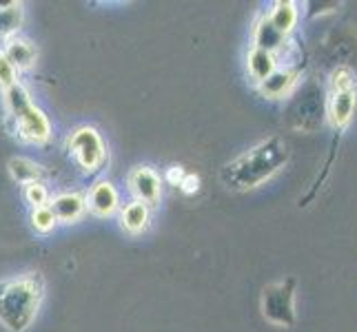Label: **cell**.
Segmentation results:
<instances>
[{
  "label": "cell",
  "instance_id": "ffe728a7",
  "mask_svg": "<svg viewBox=\"0 0 357 332\" xmlns=\"http://www.w3.org/2000/svg\"><path fill=\"white\" fill-rule=\"evenodd\" d=\"M331 87L333 91H349L355 89V73L349 67H337L331 76Z\"/></svg>",
  "mask_w": 357,
  "mask_h": 332
},
{
  "label": "cell",
  "instance_id": "e0dca14e",
  "mask_svg": "<svg viewBox=\"0 0 357 332\" xmlns=\"http://www.w3.org/2000/svg\"><path fill=\"white\" fill-rule=\"evenodd\" d=\"M22 24V5L9 3L0 7V38H14Z\"/></svg>",
  "mask_w": 357,
  "mask_h": 332
},
{
  "label": "cell",
  "instance_id": "8992f818",
  "mask_svg": "<svg viewBox=\"0 0 357 332\" xmlns=\"http://www.w3.org/2000/svg\"><path fill=\"white\" fill-rule=\"evenodd\" d=\"M129 191L135 195V202L151 206L162 198V180L151 166H135L129 173Z\"/></svg>",
  "mask_w": 357,
  "mask_h": 332
},
{
  "label": "cell",
  "instance_id": "5bb4252c",
  "mask_svg": "<svg viewBox=\"0 0 357 332\" xmlns=\"http://www.w3.org/2000/svg\"><path fill=\"white\" fill-rule=\"evenodd\" d=\"M268 20L287 38L295 24H298V5L291 3V0H280V3H275L273 9H271Z\"/></svg>",
  "mask_w": 357,
  "mask_h": 332
},
{
  "label": "cell",
  "instance_id": "7a4b0ae2",
  "mask_svg": "<svg viewBox=\"0 0 357 332\" xmlns=\"http://www.w3.org/2000/svg\"><path fill=\"white\" fill-rule=\"evenodd\" d=\"M45 297L40 275H22L0 281V324L9 332H27Z\"/></svg>",
  "mask_w": 357,
  "mask_h": 332
},
{
  "label": "cell",
  "instance_id": "ba28073f",
  "mask_svg": "<svg viewBox=\"0 0 357 332\" xmlns=\"http://www.w3.org/2000/svg\"><path fill=\"white\" fill-rule=\"evenodd\" d=\"M298 84V71L293 69H275L271 76L257 84V89L264 97H271V100H280L293 91V87Z\"/></svg>",
  "mask_w": 357,
  "mask_h": 332
},
{
  "label": "cell",
  "instance_id": "603a6c76",
  "mask_svg": "<svg viewBox=\"0 0 357 332\" xmlns=\"http://www.w3.org/2000/svg\"><path fill=\"white\" fill-rule=\"evenodd\" d=\"M187 175L184 171L180 168V166H171L169 168V173H167V180L171 182V184H176V187H180V182H182V177Z\"/></svg>",
  "mask_w": 357,
  "mask_h": 332
},
{
  "label": "cell",
  "instance_id": "277c9868",
  "mask_svg": "<svg viewBox=\"0 0 357 332\" xmlns=\"http://www.w3.org/2000/svg\"><path fill=\"white\" fill-rule=\"evenodd\" d=\"M262 315L278 328L295 324V279L273 281L262 290Z\"/></svg>",
  "mask_w": 357,
  "mask_h": 332
},
{
  "label": "cell",
  "instance_id": "ac0fdd59",
  "mask_svg": "<svg viewBox=\"0 0 357 332\" xmlns=\"http://www.w3.org/2000/svg\"><path fill=\"white\" fill-rule=\"evenodd\" d=\"M56 224H58V219L49 206H40V208H33L31 211V226L38 232H52L56 228Z\"/></svg>",
  "mask_w": 357,
  "mask_h": 332
},
{
  "label": "cell",
  "instance_id": "9a60e30c",
  "mask_svg": "<svg viewBox=\"0 0 357 332\" xmlns=\"http://www.w3.org/2000/svg\"><path fill=\"white\" fill-rule=\"evenodd\" d=\"M9 173H11V177H14L18 184L27 187V184H33V182H43L45 168L40 164H36L33 159H27V157H11L9 159Z\"/></svg>",
  "mask_w": 357,
  "mask_h": 332
},
{
  "label": "cell",
  "instance_id": "d6986e66",
  "mask_svg": "<svg viewBox=\"0 0 357 332\" xmlns=\"http://www.w3.org/2000/svg\"><path fill=\"white\" fill-rule=\"evenodd\" d=\"M24 200H27L33 208L49 206V191L43 182H33L24 187Z\"/></svg>",
  "mask_w": 357,
  "mask_h": 332
},
{
  "label": "cell",
  "instance_id": "4fadbf2b",
  "mask_svg": "<svg viewBox=\"0 0 357 332\" xmlns=\"http://www.w3.org/2000/svg\"><path fill=\"white\" fill-rule=\"evenodd\" d=\"M253 42L255 49H262V52L275 54L278 49H282L284 45V35H282L273 24H271L268 16H262L255 22V31H253Z\"/></svg>",
  "mask_w": 357,
  "mask_h": 332
},
{
  "label": "cell",
  "instance_id": "7402d4cb",
  "mask_svg": "<svg viewBox=\"0 0 357 332\" xmlns=\"http://www.w3.org/2000/svg\"><path fill=\"white\" fill-rule=\"evenodd\" d=\"M180 189H182L184 193H189V195L195 193V191L200 189V177L195 175V173H187V175L182 177V182H180Z\"/></svg>",
  "mask_w": 357,
  "mask_h": 332
},
{
  "label": "cell",
  "instance_id": "30bf717a",
  "mask_svg": "<svg viewBox=\"0 0 357 332\" xmlns=\"http://www.w3.org/2000/svg\"><path fill=\"white\" fill-rule=\"evenodd\" d=\"M49 208L54 211L58 221H65V224H71V221H78L87 208V202L80 193H63L56 195L54 202L49 204Z\"/></svg>",
  "mask_w": 357,
  "mask_h": 332
},
{
  "label": "cell",
  "instance_id": "9c48e42d",
  "mask_svg": "<svg viewBox=\"0 0 357 332\" xmlns=\"http://www.w3.org/2000/svg\"><path fill=\"white\" fill-rule=\"evenodd\" d=\"M5 58L11 63V67H14L16 71H27L36 65V58H38V52H36V47L24 40V38H18V35H14V38H9L5 49H3Z\"/></svg>",
  "mask_w": 357,
  "mask_h": 332
},
{
  "label": "cell",
  "instance_id": "2e32d148",
  "mask_svg": "<svg viewBox=\"0 0 357 332\" xmlns=\"http://www.w3.org/2000/svg\"><path fill=\"white\" fill-rule=\"evenodd\" d=\"M149 206L142 204V202H131L129 206H125V211H122V228L129 230V232H142L149 226Z\"/></svg>",
  "mask_w": 357,
  "mask_h": 332
},
{
  "label": "cell",
  "instance_id": "7c38bea8",
  "mask_svg": "<svg viewBox=\"0 0 357 332\" xmlns=\"http://www.w3.org/2000/svg\"><path fill=\"white\" fill-rule=\"evenodd\" d=\"M278 69V58L275 54H268V52H262V49H251L249 56H246V71H249V76L253 82H264L271 73Z\"/></svg>",
  "mask_w": 357,
  "mask_h": 332
},
{
  "label": "cell",
  "instance_id": "8fae6325",
  "mask_svg": "<svg viewBox=\"0 0 357 332\" xmlns=\"http://www.w3.org/2000/svg\"><path fill=\"white\" fill-rule=\"evenodd\" d=\"M89 208L98 217H109L118 208V191L112 182H98L89 193Z\"/></svg>",
  "mask_w": 357,
  "mask_h": 332
},
{
  "label": "cell",
  "instance_id": "5b68a950",
  "mask_svg": "<svg viewBox=\"0 0 357 332\" xmlns=\"http://www.w3.org/2000/svg\"><path fill=\"white\" fill-rule=\"evenodd\" d=\"M69 151L76 157V162L84 171H98L107 159L105 142L93 127H80L71 133L69 138Z\"/></svg>",
  "mask_w": 357,
  "mask_h": 332
},
{
  "label": "cell",
  "instance_id": "3957f363",
  "mask_svg": "<svg viewBox=\"0 0 357 332\" xmlns=\"http://www.w3.org/2000/svg\"><path fill=\"white\" fill-rule=\"evenodd\" d=\"M5 104L11 120L16 122V129L22 140L33 144H43L49 140L52 125H49L45 111L33 104L27 89L20 87V84H14V87L5 91Z\"/></svg>",
  "mask_w": 357,
  "mask_h": 332
},
{
  "label": "cell",
  "instance_id": "52a82bcc",
  "mask_svg": "<svg viewBox=\"0 0 357 332\" xmlns=\"http://www.w3.org/2000/svg\"><path fill=\"white\" fill-rule=\"evenodd\" d=\"M357 106V93L355 89L349 91H333L328 100V120L335 129H344L353 120Z\"/></svg>",
  "mask_w": 357,
  "mask_h": 332
},
{
  "label": "cell",
  "instance_id": "44dd1931",
  "mask_svg": "<svg viewBox=\"0 0 357 332\" xmlns=\"http://www.w3.org/2000/svg\"><path fill=\"white\" fill-rule=\"evenodd\" d=\"M16 73H18V71H16L14 67H11V63L5 58V54L0 52V87H3L5 91L14 87V84H18Z\"/></svg>",
  "mask_w": 357,
  "mask_h": 332
},
{
  "label": "cell",
  "instance_id": "6da1fadb",
  "mask_svg": "<svg viewBox=\"0 0 357 332\" xmlns=\"http://www.w3.org/2000/svg\"><path fill=\"white\" fill-rule=\"evenodd\" d=\"M289 162V144L273 135L242 153L222 168V182L231 191H251L262 187Z\"/></svg>",
  "mask_w": 357,
  "mask_h": 332
}]
</instances>
